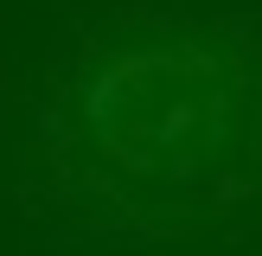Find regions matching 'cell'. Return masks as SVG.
Masks as SVG:
<instances>
[{"instance_id": "obj_1", "label": "cell", "mask_w": 262, "mask_h": 256, "mask_svg": "<svg viewBox=\"0 0 262 256\" xmlns=\"http://www.w3.org/2000/svg\"><path fill=\"white\" fill-rule=\"evenodd\" d=\"M262 199V26L135 13L64 58L19 135L45 256H166Z\"/></svg>"}]
</instances>
